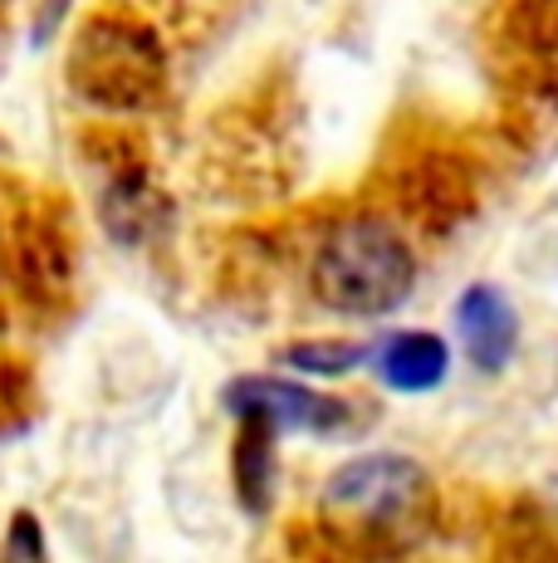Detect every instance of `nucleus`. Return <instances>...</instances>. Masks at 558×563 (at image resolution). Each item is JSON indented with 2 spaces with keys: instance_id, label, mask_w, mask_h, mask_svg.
Masks as SVG:
<instances>
[{
  "instance_id": "nucleus-2",
  "label": "nucleus",
  "mask_w": 558,
  "mask_h": 563,
  "mask_svg": "<svg viewBox=\"0 0 558 563\" xmlns=\"http://www.w3.org/2000/svg\"><path fill=\"white\" fill-rule=\"evenodd\" d=\"M69 84L99 108H147L163 93L157 40L127 20H93L74 40Z\"/></svg>"
},
{
  "instance_id": "nucleus-5",
  "label": "nucleus",
  "mask_w": 558,
  "mask_h": 563,
  "mask_svg": "<svg viewBox=\"0 0 558 563\" xmlns=\"http://www.w3.org/2000/svg\"><path fill=\"white\" fill-rule=\"evenodd\" d=\"M456 329L480 373H500L520 349V319L495 285H470L456 305Z\"/></svg>"
},
{
  "instance_id": "nucleus-7",
  "label": "nucleus",
  "mask_w": 558,
  "mask_h": 563,
  "mask_svg": "<svg viewBox=\"0 0 558 563\" xmlns=\"http://www.w3.org/2000/svg\"><path fill=\"white\" fill-rule=\"evenodd\" d=\"M275 427L265 421H241V441H235V485L250 510H265L275 490Z\"/></svg>"
},
{
  "instance_id": "nucleus-6",
  "label": "nucleus",
  "mask_w": 558,
  "mask_h": 563,
  "mask_svg": "<svg viewBox=\"0 0 558 563\" xmlns=\"http://www.w3.org/2000/svg\"><path fill=\"white\" fill-rule=\"evenodd\" d=\"M372 367L378 377L392 387V393H432V387L446 383L450 367V349L436 333H392L388 343L372 349Z\"/></svg>"
},
{
  "instance_id": "nucleus-1",
  "label": "nucleus",
  "mask_w": 558,
  "mask_h": 563,
  "mask_svg": "<svg viewBox=\"0 0 558 563\" xmlns=\"http://www.w3.org/2000/svg\"><path fill=\"white\" fill-rule=\"evenodd\" d=\"M309 285L324 309L343 319H382L402 309L416 285V255L382 216H348L319 241Z\"/></svg>"
},
{
  "instance_id": "nucleus-8",
  "label": "nucleus",
  "mask_w": 558,
  "mask_h": 563,
  "mask_svg": "<svg viewBox=\"0 0 558 563\" xmlns=\"http://www.w3.org/2000/svg\"><path fill=\"white\" fill-rule=\"evenodd\" d=\"M284 363L304 377H343L353 367L372 363L368 343H348V339H309V343H289Z\"/></svg>"
},
{
  "instance_id": "nucleus-3",
  "label": "nucleus",
  "mask_w": 558,
  "mask_h": 563,
  "mask_svg": "<svg viewBox=\"0 0 558 563\" xmlns=\"http://www.w3.org/2000/svg\"><path fill=\"white\" fill-rule=\"evenodd\" d=\"M426 500V471L406 456H358L338 465L324 485V510L348 525L392 529Z\"/></svg>"
},
{
  "instance_id": "nucleus-4",
  "label": "nucleus",
  "mask_w": 558,
  "mask_h": 563,
  "mask_svg": "<svg viewBox=\"0 0 558 563\" xmlns=\"http://www.w3.org/2000/svg\"><path fill=\"white\" fill-rule=\"evenodd\" d=\"M225 411L235 417H250L275 427L279 437L284 431H338L348 421V402L338 397H324L304 383H289V377H235L225 387Z\"/></svg>"
},
{
  "instance_id": "nucleus-9",
  "label": "nucleus",
  "mask_w": 558,
  "mask_h": 563,
  "mask_svg": "<svg viewBox=\"0 0 558 563\" xmlns=\"http://www.w3.org/2000/svg\"><path fill=\"white\" fill-rule=\"evenodd\" d=\"M5 554H10V559H25V554H45V544H40V529H35V519H30V515H20V519H15V534H10Z\"/></svg>"
}]
</instances>
